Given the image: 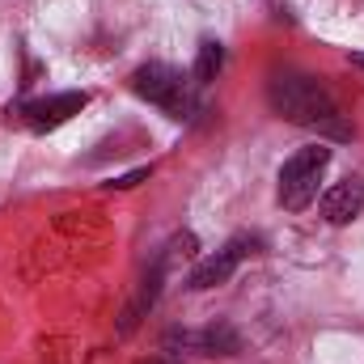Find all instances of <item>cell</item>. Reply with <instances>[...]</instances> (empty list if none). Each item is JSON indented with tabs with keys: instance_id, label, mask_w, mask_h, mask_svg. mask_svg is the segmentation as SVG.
<instances>
[{
	"instance_id": "6da1fadb",
	"label": "cell",
	"mask_w": 364,
	"mask_h": 364,
	"mask_svg": "<svg viewBox=\"0 0 364 364\" xmlns=\"http://www.w3.org/2000/svg\"><path fill=\"white\" fill-rule=\"evenodd\" d=\"M267 102L279 119H288L305 132H318L326 140H352V127L343 123L339 102L331 97L322 81H314L305 73H275L267 85Z\"/></svg>"
},
{
	"instance_id": "7a4b0ae2",
	"label": "cell",
	"mask_w": 364,
	"mask_h": 364,
	"mask_svg": "<svg viewBox=\"0 0 364 364\" xmlns=\"http://www.w3.org/2000/svg\"><path fill=\"white\" fill-rule=\"evenodd\" d=\"M331 166V149L326 144H309V149H296L284 170H279V208L284 212H305L314 199H318V186H322V174Z\"/></svg>"
},
{
	"instance_id": "3957f363",
	"label": "cell",
	"mask_w": 364,
	"mask_h": 364,
	"mask_svg": "<svg viewBox=\"0 0 364 364\" xmlns=\"http://www.w3.org/2000/svg\"><path fill=\"white\" fill-rule=\"evenodd\" d=\"M191 85H195L191 77H182L178 68H170V64H161V60L140 64V68L132 73V93L144 97V102H153V106H161L170 119H186V114L195 110Z\"/></svg>"
},
{
	"instance_id": "277c9868",
	"label": "cell",
	"mask_w": 364,
	"mask_h": 364,
	"mask_svg": "<svg viewBox=\"0 0 364 364\" xmlns=\"http://www.w3.org/2000/svg\"><path fill=\"white\" fill-rule=\"evenodd\" d=\"M85 106H90V93L68 90V93H51V97H34V102H21V106H9V119H17L30 132H55L73 114H81Z\"/></svg>"
},
{
	"instance_id": "5b68a950",
	"label": "cell",
	"mask_w": 364,
	"mask_h": 364,
	"mask_svg": "<svg viewBox=\"0 0 364 364\" xmlns=\"http://www.w3.org/2000/svg\"><path fill=\"white\" fill-rule=\"evenodd\" d=\"M255 250H259V237H246V233H242V237H229L216 255H208V259L195 263V272L186 275V288H191V292H208V288L225 284L229 275L242 267V259L255 255Z\"/></svg>"
},
{
	"instance_id": "8992f818",
	"label": "cell",
	"mask_w": 364,
	"mask_h": 364,
	"mask_svg": "<svg viewBox=\"0 0 364 364\" xmlns=\"http://www.w3.org/2000/svg\"><path fill=\"white\" fill-rule=\"evenodd\" d=\"M318 212H322L326 225H352V220L364 212V178L360 174H352V178L335 182V186L322 195Z\"/></svg>"
},
{
	"instance_id": "52a82bcc",
	"label": "cell",
	"mask_w": 364,
	"mask_h": 364,
	"mask_svg": "<svg viewBox=\"0 0 364 364\" xmlns=\"http://www.w3.org/2000/svg\"><path fill=\"white\" fill-rule=\"evenodd\" d=\"M161 284H166V259H157L149 275L140 279V288H136V296L127 301V309H123V322H119V335H132L136 326H140V318L157 305V296H161Z\"/></svg>"
},
{
	"instance_id": "ba28073f",
	"label": "cell",
	"mask_w": 364,
	"mask_h": 364,
	"mask_svg": "<svg viewBox=\"0 0 364 364\" xmlns=\"http://www.w3.org/2000/svg\"><path fill=\"white\" fill-rule=\"evenodd\" d=\"M170 343H182V348H195L203 356H233L237 352V335L229 326H208V331H182V335H170Z\"/></svg>"
},
{
	"instance_id": "9c48e42d",
	"label": "cell",
	"mask_w": 364,
	"mask_h": 364,
	"mask_svg": "<svg viewBox=\"0 0 364 364\" xmlns=\"http://www.w3.org/2000/svg\"><path fill=\"white\" fill-rule=\"evenodd\" d=\"M220 68H225V47L216 43V38H203L199 43V55H195V85H208V81H216L220 77Z\"/></svg>"
},
{
	"instance_id": "30bf717a",
	"label": "cell",
	"mask_w": 364,
	"mask_h": 364,
	"mask_svg": "<svg viewBox=\"0 0 364 364\" xmlns=\"http://www.w3.org/2000/svg\"><path fill=\"white\" fill-rule=\"evenodd\" d=\"M144 178H153V166H140V170H132V174L110 178V182H106V191H132V186H140Z\"/></svg>"
},
{
	"instance_id": "8fae6325",
	"label": "cell",
	"mask_w": 364,
	"mask_h": 364,
	"mask_svg": "<svg viewBox=\"0 0 364 364\" xmlns=\"http://www.w3.org/2000/svg\"><path fill=\"white\" fill-rule=\"evenodd\" d=\"M352 64H356V68H364V51H352Z\"/></svg>"
},
{
	"instance_id": "7c38bea8",
	"label": "cell",
	"mask_w": 364,
	"mask_h": 364,
	"mask_svg": "<svg viewBox=\"0 0 364 364\" xmlns=\"http://www.w3.org/2000/svg\"><path fill=\"white\" fill-rule=\"evenodd\" d=\"M149 364H166V360H149Z\"/></svg>"
}]
</instances>
